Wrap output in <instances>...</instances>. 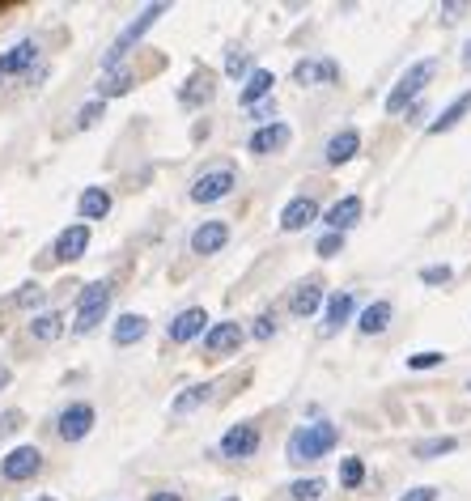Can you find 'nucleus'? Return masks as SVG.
<instances>
[{"label":"nucleus","instance_id":"nucleus-13","mask_svg":"<svg viewBox=\"0 0 471 501\" xmlns=\"http://www.w3.org/2000/svg\"><path fill=\"white\" fill-rule=\"evenodd\" d=\"M85 246H90V226H68V229H60V238L51 246V259L73 263V259L85 255Z\"/></svg>","mask_w":471,"mask_h":501},{"label":"nucleus","instance_id":"nucleus-30","mask_svg":"<svg viewBox=\"0 0 471 501\" xmlns=\"http://www.w3.org/2000/svg\"><path fill=\"white\" fill-rule=\"evenodd\" d=\"M43 298H47V289L39 285V281H30V285H21V289L4 302V307H13V310H34V307H43Z\"/></svg>","mask_w":471,"mask_h":501},{"label":"nucleus","instance_id":"nucleus-25","mask_svg":"<svg viewBox=\"0 0 471 501\" xmlns=\"http://www.w3.org/2000/svg\"><path fill=\"white\" fill-rule=\"evenodd\" d=\"M30 336L43 340V344L60 340L64 336V315H60V310H39V315L30 319Z\"/></svg>","mask_w":471,"mask_h":501},{"label":"nucleus","instance_id":"nucleus-45","mask_svg":"<svg viewBox=\"0 0 471 501\" xmlns=\"http://www.w3.org/2000/svg\"><path fill=\"white\" fill-rule=\"evenodd\" d=\"M9 383H13V370H9V366H0V391L9 387Z\"/></svg>","mask_w":471,"mask_h":501},{"label":"nucleus","instance_id":"nucleus-33","mask_svg":"<svg viewBox=\"0 0 471 501\" xmlns=\"http://www.w3.org/2000/svg\"><path fill=\"white\" fill-rule=\"evenodd\" d=\"M361 480H365V463H361V459H344V463H340V485L344 488H357Z\"/></svg>","mask_w":471,"mask_h":501},{"label":"nucleus","instance_id":"nucleus-43","mask_svg":"<svg viewBox=\"0 0 471 501\" xmlns=\"http://www.w3.org/2000/svg\"><path fill=\"white\" fill-rule=\"evenodd\" d=\"M149 501H183L179 493H170V488H162V493H149Z\"/></svg>","mask_w":471,"mask_h":501},{"label":"nucleus","instance_id":"nucleus-37","mask_svg":"<svg viewBox=\"0 0 471 501\" xmlns=\"http://www.w3.org/2000/svg\"><path fill=\"white\" fill-rule=\"evenodd\" d=\"M314 251H319V255H323V259L340 255V251H344V234H331V229H327L323 238H319V246H314Z\"/></svg>","mask_w":471,"mask_h":501},{"label":"nucleus","instance_id":"nucleus-6","mask_svg":"<svg viewBox=\"0 0 471 501\" xmlns=\"http://www.w3.org/2000/svg\"><path fill=\"white\" fill-rule=\"evenodd\" d=\"M234 187H238L234 166H217V170H204V175L192 183V200L195 204H217V200H226Z\"/></svg>","mask_w":471,"mask_h":501},{"label":"nucleus","instance_id":"nucleus-42","mask_svg":"<svg viewBox=\"0 0 471 501\" xmlns=\"http://www.w3.org/2000/svg\"><path fill=\"white\" fill-rule=\"evenodd\" d=\"M251 115H255V119H272V115H277V102H272V98H263L260 107H251Z\"/></svg>","mask_w":471,"mask_h":501},{"label":"nucleus","instance_id":"nucleus-26","mask_svg":"<svg viewBox=\"0 0 471 501\" xmlns=\"http://www.w3.org/2000/svg\"><path fill=\"white\" fill-rule=\"evenodd\" d=\"M387 324H390V302H370V307L361 310L357 332L361 336H378V332H387Z\"/></svg>","mask_w":471,"mask_h":501},{"label":"nucleus","instance_id":"nucleus-8","mask_svg":"<svg viewBox=\"0 0 471 501\" xmlns=\"http://www.w3.org/2000/svg\"><path fill=\"white\" fill-rule=\"evenodd\" d=\"M34 65H39V43H34V39H21V43H13V48L0 56V82L26 77Z\"/></svg>","mask_w":471,"mask_h":501},{"label":"nucleus","instance_id":"nucleus-24","mask_svg":"<svg viewBox=\"0 0 471 501\" xmlns=\"http://www.w3.org/2000/svg\"><path fill=\"white\" fill-rule=\"evenodd\" d=\"M77 212H81L85 221H102L111 212V192L107 187H85L81 200H77Z\"/></svg>","mask_w":471,"mask_h":501},{"label":"nucleus","instance_id":"nucleus-41","mask_svg":"<svg viewBox=\"0 0 471 501\" xmlns=\"http://www.w3.org/2000/svg\"><path fill=\"white\" fill-rule=\"evenodd\" d=\"M399 501H438V488H429V485H421V488H407V493H404Z\"/></svg>","mask_w":471,"mask_h":501},{"label":"nucleus","instance_id":"nucleus-2","mask_svg":"<svg viewBox=\"0 0 471 501\" xmlns=\"http://www.w3.org/2000/svg\"><path fill=\"white\" fill-rule=\"evenodd\" d=\"M166 13V4H149V9H141L136 13V22H128L124 30H119V39H115L111 48H107V56H102V73H115V68H124V60H128L132 48H141V39H145L153 26H158V17Z\"/></svg>","mask_w":471,"mask_h":501},{"label":"nucleus","instance_id":"nucleus-14","mask_svg":"<svg viewBox=\"0 0 471 501\" xmlns=\"http://www.w3.org/2000/svg\"><path fill=\"white\" fill-rule=\"evenodd\" d=\"M336 77H340L336 60H297L293 65V82L297 85H331Z\"/></svg>","mask_w":471,"mask_h":501},{"label":"nucleus","instance_id":"nucleus-11","mask_svg":"<svg viewBox=\"0 0 471 501\" xmlns=\"http://www.w3.org/2000/svg\"><path fill=\"white\" fill-rule=\"evenodd\" d=\"M246 332L238 324H212L209 332H204V353L209 357H226V353H238L243 349Z\"/></svg>","mask_w":471,"mask_h":501},{"label":"nucleus","instance_id":"nucleus-48","mask_svg":"<svg viewBox=\"0 0 471 501\" xmlns=\"http://www.w3.org/2000/svg\"><path fill=\"white\" fill-rule=\"evenodd\" d=\"M221 501H238V497H221Z\"/></svg>","mask_w":471,"mask_h":501},{"label":"nucleus","instance_id":"nucleus-23","mask_svg":"<svg viewBox=\"0 0 471 501\" xmlns=\"http://www.w3.org/2000/svg\"><path fill=\"white\" fill-rule=\"evenodd\" d=\"M132 85H136V73H132V68H115V73H102V77H98L94 94H98V102H107V98L128 94Z\"/></svg>","mask_w":471,"mask_h":501},{"label":"nucleus","instance_id":"nucleus-22","mask_svg":"<svg viewBox=\"0 0 471 501\" xmlns=\"http://www.w3.org/2000/svg\"><path fill=\"white\" fill-rule=\"evenodd\" d=\"M272 85H277V77H272L268 68H251V77H246L238 102H243V107H260L263 98H272Z\"/></svg>","mask_w":471,"mask_h":501},{"label":"nucleus","instance_id":"nucleus-12","mask_svg":"<svg viewBox=\"0 0 471 501\" xmlns=\"http://www.w3.org/2000/svg\"><path fill=\"white\" fill-rule=\"evenodd\" d=\"M293 141V132H289V124H263V128H255L251 132V141H246V149L251 153H280V149L289 145Z\"/></svg>","mask_w":471,"mask_h":501},{"label":"nucleus","instance_id":"nucleus-39","mask_svg":"<svg viewBox=\"0 0 471 501\" xmlns=\"http://www.w3.org/2000/svg\"><path fill=\"white\" fill-rule=\"evenodd\" d=\"M17 429H21V412H17V408L0 412V437H13Z\"/></svg>","mask_w":471,"mask_h":501},{"label":"nucleus","instance_id":"nucleus-7","mask_svg":"<svg viewBox=\"0 0 471 501\" xmlns=\"http://www.w3.org/2000/svg\"><path fill=\"white\" fill-rule=\"evenodd\" d=\"M260 451V429L243 420V425H229L226 434H221V454L226 459H251V454Z\"/></svg>","mask_w":471,"mask_h":501},{"label":"nucleus","instance_id":"nucleus-20","mask_svg":"<svg viewBox=\"0 0 471 501\" xmlns=\"http://www.w3.org/2000/svg\"><path fill=\"white\" fill-rule=\"evenodd\" d=\"M353 307H357L353 293H331V298H327V310H323V336H336V332L353 319Z\"/></svg>","mask_w":471,"mask_h":501},{"label":"nucleus","instance_id":"nucleus-10","mask_svg":"<svg viewBox=\"0 0 471 501\" xmlns=\"http://www.w3.org/2000/svg\"><path fill=\"white\" fill-rule=\"evenodd\" d=\"M204 324H209L204 307H187L166 324V336H170V344H192L195 336H204Z\"/></svg>","mask_w":471,"mask_h":501},{"label":"nucleus","instance_id":"nucleus-40","mask_svg":"<svg viewBox=\"0 0 471 501\" xmlns=\"http://www.w3.org/2000/svg\"><path fill=\"white\" fill-rule=\"evenodd\" d=\"M277 336V319H272V315H260V319H255V340H272Z\"/></svg>","mask_w":471,"mask_h":501},{"label":"nucleus","instance_id":"nucleus-3","mask_svg":"<svg viewBox=\"0 0 471 501\" xmlns=\"http://www.w3.org/2000/svg\"><path fill=\"white\" fill-rule=\"evenodd\" d=\"M107 307H111V281H90L77 298V319H73V336H90L98 332V324L107 319Z\"/></svg>","mask_w":471,"mask_h":501},{"label":"nucleus","instance_id":"nucleus-32","mask_svg":"<svg viewBox=\"0 0 471 501\" xmlns=\"http://www.w3.org/2000/svg\"><path fill=\"white\" fill-rule=\"evenodd\" d=\"M327 493V485L319 480V476H310V480H293L289 485V497L293 501H319Z\"/></svg>","mask_w":471,"mask_h":501},{"label":"nucleus","instance_id":"nucleus-28","mask_svg":"<svg viewBox=\"0 0 471 501\" xmlns=\"http://www.w3.org/2000/svg\"><path fill=\"white\" fill-rule=\"evenodd\" d=\"M471 111V90L467 94H458L455 102H450V107H446V111L438 115V119H433V124H429V132H433V136H441V132H450L458 124V119H463V115Z\"/></svg>","mask_w":471,"mask_h":501},{"label":"nucleus","instance_id":"nucleus-31","mask_svg":"<svg viewBox=\"0 0 471 501\" xmlns=\"http://www.w3.org/2000/svg\"><path fill=\"white\" fill-rule=\"evenodd\" d=\"M455 446H458L455 437H424V442L412 446V454H416V459H438V454H450Z\"/></svg>","mask_w":471,"mask_h":501},{"label":"nucleus","instance_id":"nucleus-1","mask_svg":"<svg viewBox=\"0 0 471 501\" xmlns=\"http://www.w3.org/2000/svg\"><path fill=\"white\" fill-rule=\"evenodd\" d=\"M336 442H340V429L331 420H314V425H297L293 429L285 454H289V463H314L327 451H336Z\"/></svg>","mask_w":471,"mask_h":501},{"label":"nucleus","instance_id":"nucleus-27","mask_svg":"<svg viewBox=\"0 0 471 501\" xmlns=\"http://www.w3.org/2000/svg\"><path fill=\"white\" fill-rule=\"evenodd\" d=\"M209 395H212V387H209V383H195V387H183V395H175V400H170V412H175V417H187V412H195L200 404H209Z\"/></svg>","mask_w":471,"mask_h":501},{"label":"nucleus","instance_id":"nucleus-34","mask_svg":"<svg viewBox=\"0 0 471 501\" xmlns=\"http://www.w3.org/2000/svg\"><path fill=\"white\" fill-rule=\"evenodd\" d=\"M226 73H229V77H251V56H246V51H238V48H229Z\"/></svg>","mask_w":471,"mask_h":501},{"label":"nucleus","instance_id":"nucleus-17","mask_svg":"<svg viewBox=\"0 0 471 501\" xmlns=\"http://www.w3.org/2000/svg\"><path fill=\"white\" fill-rule=\"evenodd\" d=\"M310 221H319V204H314L310 195L289 200V204H285V212H280V229H285V234H297V229H306Z\"/></svg>","mask_w":471,"mask_h":501},{"label":"nucleus","instance_id":"nucleus-35","mask_svg":"<svg viewBox=\"0 0 471 501\" xmlns=\"http://www.w3.org/2000/svg\"><path fill=\"white\" fill-rule=\"evenodd\" d=\"M102 115H107V102H98V98H94L90 107H81V111H77V128H81V132H85V128H94Z\"/></svg>","mask_w":471,"mask_h":501},{"label":"nucleus","instance_id":"nucleus-44","mask_svg":"<svg viewBox=\"0 0 471 501\" xmlns=\"http://www.w3.org/2000/svg\"><path fill=\"white\" fill-rule=\"evenodd\" d=\"M463 9H467V4H446V9H441V13H446V22H455V17L463 13Z\"/></svg>","mask_w":471,"mask_h":501},{"label":"nucleus","instance_id":"nucleus-5","mask_svg":"<svg viewBox=\"0 0 471 501\" xmlns=\"http://www.w3.org/2000/svg\"><path fill=\"white\" fill-rule=\"evenodd\" d=\"M39 471H43V451L39 446H13V451L0 459V480H9V485L34 480Z\"/></svg>","mask_w":471,"mask_h":501},{"label":"nucleus","instance_id":"nucleus-47","mask_svg":"<svg viewBox=\"0 0 471 501\" xmlns=\"http://www.w3.org/2000/svg\"><path fill=\"white\" fill-rule=\"evenodd\" d=\"M39 501H56V497H39Z\"/></svg>","mask_w":471,"mask_h":501},{"label":"nucleus","instance_id":"nucleus-36","mask_svg":"<svg viewBox=\"0 0 471 501\" xmlns=\"http://www.w3.org/2000/svg\"><path fill=\"white\" fill-rule=\"evenodd\" d=\"M441 361H446V353L429 349V353H412V357H407V370H433V366H441Z\"/></svg>","mask_w":471,"mask_h":501},{"label":"nucleus","instance_id":"nucleus-9","mask_svg":"<svg viewBox=\"0 0 471 501\" xmlns=\"http://www.w3.org/2000/svg\"><path fill=\"white\" fill-rule=\"evenodd\" d=\"M94 420L98 417L90 404H68L64 412H60V420H56V434L64 437V442H81V437H90Z\"/></svg>","mask_w":471,"mask_h":501},{"label":"nucleus","instance_id":"nucleus-38","mask_svg":"<svg viewBox=\"0 0 471 501\" xmlns=\"http://www.w3.org/2000/svg\"><path fill=\"white\" fill-rule=\"evenodd\" d=\"M450 268H446V263H429V268H421V281L424 285H446V281H450Z\"/></svg>","mask_w":471,"mask_h":501},{"label":"nucleus","instance_id":"nucleus-18","mask_svg":"<svg viewBox=\"0 0 471 501\" xmlns=\"http://www.w3.org/2000/svg\"><path fill=\"white\" fill-rule=\"evenodd\" d=\"M323 221H327V229H331V234L353 229L361 221V195H344V200H336V204L323 212Z\"/></svg>","mask_w":471,"mask_h":501},{"label":"nucleus","instance_id":"nucleus-16","mask_svg":"<svg viewBox=\"0 0 471 501\" xmlns=\"http://www.w3.org/2000/svg\"><path fill=\"white\" fill-rule=\"evenodd\" d=\"M226 243H229V226H226V221H204V226L192 229V251H195V255H217Z\"/></svg>","mask_w":471,"mask_h":501},{"label":"nucleus","instance_id":"nucleus-15","mask_svg":"<svg viewBox=\"0 0 471 501\" xmlns=\"http://www.w3.org/2000/svg\"><path fill=\"white\" fill-rule=\"evenodd\" d=\"M212 94H217V77L209 68H195L187 77V85L179 90V102L183 107H204V102H212Z\"/></svg>","mask_w":471,"mask_h":501},{"label":"nucleus","instance_id":"nucleus-49","mask_svg":"<svg viewBox=\"0 0 471 501\" xmlns=\"http://www.w3.org/2000/svg\"><path fill=\"white\" fill-rule=\"evenodd\" d=\"M467 391H471V378H467Z\"/></svg>","mask_w":471,"mask_h":501},{"label":"nucleus","instance_id":"nucleus-19","mask_svg":"<svg viewBox=\"0 0 471 501\" xmlns=\"http://www.w3.org/2000/svg\"><path fill=\"white\" fill-rule=\"evenodd\" d=\"M357 149H361V132L357 128H340L331 141H327L323 158H327V166H344V162H353V158H357Z\"/></svg>","mask_w":471,"mask_h":501},{"label":"nucleus","instance_id":"nucleus-4","mask_svg":"<svg viewBox=\"0 0 471 501\" xmlns=\"http://www.w3.org/2000/svg\"><path fill=\"white\" fill-rule=\"evenodd\" d=\"M433 73H438V60H416V65L407 68L399 82L390 85V94H387V115H399V111H407L416 98H421V90L429 82H433Z\"/></svg>","mask_w":471,"mask_h":501},{"label":"nucleus","instance_id":"nucleus-46","mask_svg":"<svg viewBox=\"0 0 471 501\" xmlns=\"http://www.w3.org/2000/svg\"><path fill=\"white\" fill-rule=\"evenodd\" d=\"M463 65L471 68V39H467V48H463Z\"/></svg>","mask_w":471,"mask_h":501},{"label":"nucleus","instance_id":"nucleus-29","mask_svg":"<svg viewBox=\"0 0 471 501\" xmlns=\"http://www.w3.org/2000/svg\"><path fill=\"white\" fill-rule=\"evenodd\" d=\"M319 307H323V289H319L314 281H310V285H302V289H297V293L289 298V310L297 315V319H306V315H314Z\"/></svg>","mask_w":471,"mask_h":501},{"label":"nucleus","instance_id":"nucleus-21","mask_svg":"<svg viewBox=\"0 0 471 501\" xmlns=\"http://www.w3.org/2000/svg\"><path fill=\"white\" fill-rule=\"evenodd\" d=\"M149 336V319L145 315H119L111 327V340L119 344V349H128V344H141V340Z\"/></svg>","mask_w":471,"mask_h":501}]
</instances>
